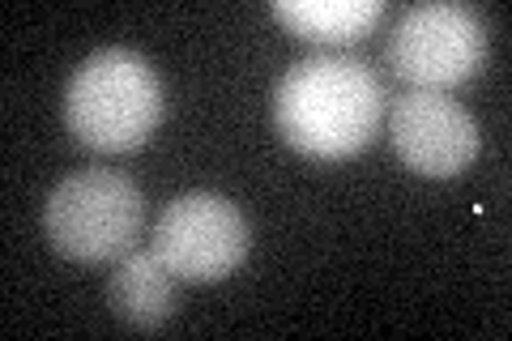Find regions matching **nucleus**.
Returning <instances> with one entry per match:
<instances>
[{
    "instance_id": "7",
    "label": "nucleus",
    "mask_w": 512,
    "mask_h": 341,
    "mask_svg": "<svg viewBox=\"0 0 512 341\" xmlns=\"http://www.w3.org/2000/svg\"><path fill=\"white\" fill-rule=\"evenodd\" d=\"M175 273L154 248H133L116 261V273L107 282L111 312L133 329H158L175 312Z\"/></svg>"
},
{
    "instance_id": "1",
    "label": "nucleus",
    "mask_w": 512,
    "mask_h": 341,
    "mask_svg": "<svg viewBox=\"0 0 512 341\" xmlns=\"http://www.w3.org/2000/svg\"><path fill=\"white\" fill-rule=\"evenodd\" d=\"M384 86L372 64L346 52H320L291 64L274 90V120L291 150L308 158H350L376 137Z\"/></svg>"
},
{
    "instance_id": "6",
    "label": "nucleus",
    "mask_w": 512,
    "mask_h": 341,
    "mask_svg": "<svg viewBox=\"0 0 512 341\" xmlns=\"http://www.w3.org/2000/svg\"><path fill=\"white\" fill-rule=\"evenodd\" d=\"M389 133L397 158L431 180L461 175L478 158V124L444 90H410L393 99Z\"/></svg>"
},
{
    "instance_id": "2",
    "label": "nucleus",
    "mask_w": 512,
    "mask_h": 341,
    "mask_svg": "<svg viewBox=\"0 0 512 341\" xmlns=\"http://www.w3.org/2000/svg\"><path fill=\"white\" fill-rule=\"evenodd\" d=\"M163 120V81L133 47H99L73 69L64 86V124L99 154H124Z\"/></svg>"
},
{
    "instance_id": "4",
    "label": "nucleus",
    "mask_w": 512,
    "mask_h": 341,
    "mask_svg": "<svg viewBox=\"0 0 512 341\" xmlns=\"http://www.w3.org/2000/svg\"><path fill=\"white\" fill-rule=\"evenodd\" d=\"M393 73L410 81L414 90H453L470 81L487 60V22L483 13L470 5H444V0H427V5H410L402 18L393 22L389 35Z\"/></svg>"
},
{
    "instance_id": "3",
    "label": "nucleus",
    "mask_w": 512,
    "mask_h": 341,
    "mask_svg": "<svg viewBox=\"0 0 512 341\" xmlns=\"http://www.w3.org/2000/svg\"><path fill=\"white\" fill-rule=\"evenodd\" d=\"M146 226V197L124 171L82 167L69 171L47 192L43 205V235L69 261L107 265L133 252Z\"/></svg>"
},
{
    "instance_id": "8",
    "label": "nucleus",
    "mask_w": 512,
    "mask_h": 341,
    "mask_svg": "<svg viewBox=\"0 0 512 341\" xmlns=\"http://www.w3.org/2000/svg\"><path fill=\"white\" fill-rule=\"evenodd\" d=\"M274 18L308 43H355L384 18V0H274Z\"/></svg>"
},
{
    "instance_id": "5",
    "label": "nucleus",
    "mask_w": 512,
    "mask_h": 341,
    "mask_svg": "<svg viewBox=\"0 0 512 341\" xmlns=\"http://www.w3.org/2000/svg\"><path fill=\"white\" fill-rule=\"evenodd\" d=\"M252 248L248 218L218 192H184L154 222V252L180 282H218L244 265Z\"/></svg>"
}]
</instances>
